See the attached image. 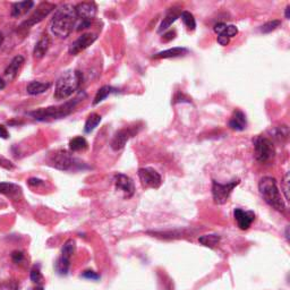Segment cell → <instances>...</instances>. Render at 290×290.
Segmentation results:
<instances>
[{"instance_id": "1", "label": "cell", "mask_w": 290, "mask_h": 290, "mask_svg": "<svg viewBox=\"0 0 290 290\" xmlns=\"http://www.w3.org/2000/svg\"><path fill=\"white\" fill-rule=\"evenodd\" d=\"M77 17L75 13V6L71 3H65L56 10L54 18L51 20L52 34L60 39H66L72 33L73 28L76 26Z\"/></svg>"}, {"instance_id": "2", "label": "cell", "mask_w": 290, "mask_h": 290, "mask_svg": "<svg viewBox=\"0 0 290 290\" xmlns=\"http://www.w3.org/2000/svg\"><path fill=\"white\" fill-rule=\"evenodd\" d=\"M259 191L261 195L263 196L264 201L273 209L279 212H284L286 210V204L279 189H278L276 178L270 177V176L261 178L259 182Z\"/></svg>"}, {"instance_id": "3", "label": "cell", "mask_w": 290, "mask_h": 290, "mask_svg": "<svg viewBox=\"0 0 290 290\" xmlns=\"http://www.w3.org/2000/svg\"><path fill=\"white\" fill-rule=\"evenodd\" d=\"M82 84V74L77 71H67L56 82L55 99L65 100L73 96Z\"/></svg>"}, {"instance_id": "4", "label": "cell", "mask_w": 290, "mask_h": 290, "mask_svg": "<svg viewBox=\"0 0 290 290\" xmlns=\"http://www.w3.org/2000/svg\"><path fill=\"white\" fill-rule=\"evenodd\" d=\"M81 101L80 97H76L74 100H71L66 102V103L56 105V107H49L34 110V111L28 112V116L33 117L34 119L43 121L47 119H60L68 115H71L73 110L75 109L76 104Z\"/></svg>"}, {"instance_id": "5", "label": "cell", "mask_w": 290, "mask_h": 290, "mask_svg": "<svg viewBox=\"0 0 290 290\" xmlns=\"http://www.w3.org/2000/svg\"><path fill=\"white\" fill-rule=\"evenodd\" d=\"M97 11V7L96 2H80L75 6V13L77 17L76 30L83 31L91 26L93 18L96 17Z\"/></svg>"}, {"instance_id": "6", "label": "cell", "mask_w": 290, "mask_h": 290, "mask_svg": "<svg viewBox=\"0 0 290 290\" xmlns=\"http://www.w3.org/2000/svg\"><path fill=\"white\" fill-rule=\"evenodd\" d=\"M255 159L261 163L270 162L276 155L275 145L265 136H257L254 141Z\"/></svg>"}, {"instance_id": "7", "label": "cell", "mask_w": 290, "mask_h": 290, "mask_svg": "<svg viewBox=\"0 0 290 290\" xmlns=\"http://www.w3.org/2000/svg\"><path fill=\"white\" fill-rule=\"evenodd\" d=\"M239 179H234L227 184H221L216 181L212 182V197L213 201L218 205H222L226 204L229 199L232 191L235 190L236 186L239 185Z\"/></svg>"}, {"instance_id": "8", "label": "cell", "mask_w": 290, "mask_h": 290, "mask_svg": "<svg viewBox=\"0 0 290 290\" xmlns=\"http://www.w3.org/2000/svg\"><path fill=\"white\" fill-rule=\"evenodd\" d=\"M76 251L75 240L68 239L61 248V255L55 263V269L60 276H67L71 269V259Z\"/></svg>"}, {"instance_id": "9", "label": "cell", "mask_w": 290, "mask_h": 290, "mask_svg": "<svg viewBox=\"0 0 290 290\" xmlns=\"http://www.w3.org/2000/svg\"><path fill=\"white\" fill-rule=\"evenodd\" d=\"M56 5L55 3H51V2H41L40 5L38 6V8L34 10V13L31 15L30 18H27L25 22L22 23V25L19 27L20 28H30L31 26L35 25V24L40 23L41 20H43L44 18L47 17V16L51 13L52 10H55Z\"/></svg>"}, {"instance_id": "10", "label": "cell", "mask_w": 290, "mask_h": 290, "mask_svg": "<svg viewBox=\"0 0 290 290\" xmlns=\"http://www.w3.org/2000/svg\"><path fill=\"white\" fill-rule=\"evenodd\" d=\"M138 177H140L142 186L146 187V189L157 190L162 184V178L160 174L153 168H150V167L138 169Z\"/></svg>"}, {"instance_id": "11", "label": "cell", "mask_w": 290, "mask_h": 290, "mask_svg": "<svg viewBox=\"0 0 290 290\" xmlns=\"http://www.w3.org/2000/svg\"><path fill=\"white\" fill-rule=\"evenodd\" d=\"M213 30L216 34H218V43L220 46L226 47L229 44L230 39L234 38L238 34V28L235 25H227L226 23H216Z\"/></svg>"}, {"instance_id": "12", "label": "cell", "mask_w": 290, "mask_h": 290, "mask_svg": "<svg viewBox=\"0 0 290 290\" xmlns=\"http://www.w3.org/2000/svg\"><path fill=\"white\" fill-rule=\"evenodd\" d=\"M76 165H80V163H76V159L73 158L72 154H69L67 151H58L52 158V166L61 171L72 170Z\"/></svg>"}, {"instance_id": "13", "label": "cell", "mask_w": 290, "mask_h": 290, "mask_svg": "<svg viewBox=\"0 0 290 290\" xmlns=\"http://www.w3.org/2000/svg\"><path fill=\"white\" fill-rule=\"evenodd\" d=\"M97 36L95 33L82 34L79 39H76L74 42L69 46V49H68L69 55H72V56L79 55L80 52L85 50V49L89 48L91 44H93V42L97 40Z\"/></svg>"}, {"instance_id": "14", "label": "cell", "mask_w": 290, "mask_h": 290, "mask_svg": "<svg viewBox=\"0 0 290 290\" xmlns=\"http://www.w3.org/2000/svg\"><path fill=\"white\" fill-rule=\"evenodd\" d=\"M115 185L116 190L124 193L125 198H130L135 194V185H134V182L132 181V178L124 174L115 175Z\"/></svg>"}, {"instance_id": "15", "label": "cell", "mask_w": 290, "mask_h": 290, "mask_svg": "<svg viewBox=\"0 0 290 290\" xmlns=\"http://www.w3.org/2000/svg\"><path fill=\"white\" fill-rule=\"evenodd\" d=\"M135 133L136 130L132 128L120 129L119 132L116 133V135L113 136L110 146H111V149L113 151H120L121 149H124V146L126 145V143H127L129 138L135 135Z\"/></svg>"}, {"instance_id": "16", "label": "cell", "mask_w": 290, "mask_h": 290, "mask_svg": "<svg viewBox=\"0 0 290 290\" xmlns=\"http://www.w3.org/2000/svg\"><path fill=\"white\" fill-rule=\"evenodd\" d=\"M235 220L238 224L239 229L247 230L252 226V223L255 220V213L253 211H244L243 209H235L234 210Z\"/></svg>"}, {"instance_id": "17", "label": "cell", "mask_w": 290, "mask_h": 290, "mask_svg": "<svg viewBox=\"0 0 290 290\" xmlns=\"http://www.w3.org/2000/svg\"><path fill=\"white\" fill-rule=\"evenodd\" d=\"M181 14H182L181 7L174 6V7L169 8V9L167 10L165 18H163L161 24H160V25H159L158 33H162L163 31L168 30V28L171 26V24L175 23L176 20L178 19V17H181Z\"/></svg>"}, {"instance_id": "18", "label": "cell", "mask_w": 290, "mask_h": 290, "mask_svg": "<svg viewBox=\"0 0 290 290\" xmlns=\"http://www.w3.org/2000/svg\"><path fill=\"white\" fill-rule=\"evenodd\" d=\"M24 61H25V59H24L23 56L18 55L14 57L13 60L10 61V64L8 65L7 68L5 69V77L8 81L11 82L17 77L19 69L23 67Z\"/></svg>"}, {"instance_id": "19", "label": "cell", "mask_w": 290, "mask_h": 290, "mask_svg": "<svg viewBox=\"0 0 290 290\" xmlns=\"http://www.w3.org/2000/svg\"><path fill=\"white\" fill-rule=\"evenodd\" d=\"M229 127L232 130H236V132H242V130L246 129L247 127V118L246 115L240 110H236V111L232 113V116L229 120Z\"/></svg>"}, {"instance_id": "20", "label": "cell", "mask_w": 290, "mask_h": 290, "mask_svg": "<svg viewBox=\"0 0 290 290\" xmlns=\"http://www.w3.org/2000/svg\"><path fill=\"white\" fill-rule=\"evenodd\" d=\"M50 46H51L50 36H49L48 34H43L42 38L38 41V43H36L35 47H34V50H33L34 58H36V59L43 58L44 55H46L48 52Z\"/></svg>"}, {"instance_id": "21", "label": "cell", "mask_w": 290, "mask_h": 290, "mask_svg": "<svg viewBox=\"0 0 290 290\" xmlns=\"http://www.w3.org/2000/svg\"><path fill=\"white\" fill-rule=\"evenodd\" d=\"M189 54V49L182 48V47H176L168 49V50L158 52L152 56L153 59H167V58H177V57H183Z\"/></svg>"}, {"instance_id": "22", "label": "cell", "mask_w": 290, "mask_h": 290, "mask_svg": "<svg viewBox=\"0 0 290 290\" xmlns=\"http://www.w3.org/2000/svg\"><path fill=\"white\" fill-rule=\"evenodd\" d=\"M0 194L6 195L10 198L18 199L22 195V189L13 183H0Z\"/></svg>"}, {"instance_id": "23", "label": "cell", "mask_w": 290, "mask_h": 290, "mask_svg": "<svg viewBox=\"0 0 290 290\" xmlns=\"http://www.w3.org/2000/svg\"><path fill=\"white\" fill-rule=\"evenodd\" d=\"M34 6L33 1H20V2H15L11 6V11L10 15L11 17H20V16H24L28 13V10L32 9Z\"/></svg>"}, {"instance_id": "24", "label": "cell", "mask_w": 290, "mask_h": 290, "mask_svg": "<svg viewBox=\"0 0 290 290\" xmlns=\"http://www.w3.org/2000/svg\"><path fill=\"white\" fill-rule=\"evenodd\" d=\"M50 88H51V83H49V82L43 83V82L32 81L26 87V91L30 96H39V95H42V93L44 92H47Z\"/></svg>"}, {"instance_id": "25", "label": "cell", "mask_w": 290, "mask_h": 290, "mask_svg": "<svg viewBox=\"0 0 290 290\" xmlns=\"http://www.w3.org/2000/svg\"><path fill=\"white\" fill-rule=\"evenodd\" d=\"M112 93H117V89L110 87V85H104V87L100 88L99 90H97V95L95 97V100H93V105L99 104L100 102H102L104 99H107V97L110 95H112Z\"/></svg>"}, {"instance_id": "26", "label": "cell", "mask_w": 290, "mask_h": 290, "mask_svg": "<svg viewBox=\"0 0 290 290\" xmlns=\"http://www.w3.org/2000/svg\"><path fill=\"white\" fill-rule=\"evenodd\" d=\"M102 117L99 115V113H96V112H92L91 115L88 117L87 121H85V125H84V132L87 134L92 133L93 130H95L97 125L101 122Z\"/></svg>"}, {"instance_id": "27", "label": "cell", "mask_w": 290, "mask_h": 290, "mask_svg": "<svg viewBox=\"0 0 290 290\" xmlns=\"http://www.w3.org/2000/svg\"><path fill=\"white\" fill-rule=\"evenodd\" d=\"M221 237L216 234H210V235H203L198 238V242L201 245L209 248H214L216 245L219 244Z\"/></svg>"}, {"instance_id": "28", "label": "cell", "mask_w": 290, "mask_h": 290, "mask_svg": "<svg viewBox=\"0 0 290 290\" xmlns=\"http://www.w3.org/2000/svg\"><path fill=\"white\" fill-rule=\"evenodd\" d=\"M88 146H89V144H88L87 140H85V138L82 137V136L74 137V138H72L71 141H69V149H71V151H73V152L84 151V150L88 149Z\"/></svg>"}, {"instance_id": "29", "label": "cell", "mask_w": 290, "mask_h": 290, "mask_svg": "<svg viewBox=\"0 0 290 290\" xmlns=\"http://www.w3.org/2000/svg\"><path fill=\"white\" fill-rule=\"evenodd\" d=\"M181 18H182L184 24H185L186 27L189 28L190 31H194L195 30V28H196V20L194 18L193 14L190 13V11H187V10H184V11H182V14H181Z\"/></svg>"}, {"instance_id": "30", "label": "cell", "mask_w": 290, "mask_h": 290, "mask_svg": "<svg viewBox=\"0 0 290 290\" xmlns=\"http://www.w3.org/2000/svg\"><path fill=\"white\" fill-rule=\"evenodd\" d=\"M280 25H281V22H280V20L275 19V20H270V22H268V23L263 24V25L261 26V27L259 28V30H260L261 33L267 34V33H271L272 31L277 30V28L279 27Z\"/></svg>"}, {"instance_id": "31", "label": "cell", "mask_w": 290, "mask_h": 290, "mask_svg": "<svg viewBox=\"0 0 290 290\" xmlns=\"http://www.w3.org/2000/svg\"><path fill=\"white\" fill-rule=\"evenodd\" d=\"M31 280L33 281V283L36 286H42L43 284V276L42 273H41L40 270V265H34L33 268H32L31 270Z\"/></svg>"}, {"instance_id": "32", "label": "cell", "mask_w": 290, "mask_h": 290, "mask_svg": "<svg viewBox=\"0 0 290 290\" xmlns=\"http://www.w3.org/2000/svg\"><path fill=\"white\" fill-rule=\"evenodd\" d=\"M19 284L16 280L0 281V290H18Z\"/></svg>"}, {"instance_id": "33", "label": "cell", "mask_w": 290, "mask_h": 290, "mask_svg": "<svg viewBox=\"0 0 290 290\" xmlns=\"http://www.w3.org/2000/svg\"><path fill=\"white\" fill-rule=\"evenodd\" d=\"M281 190L284 192L285 198L289 201V173L285 175L283 182H281Z\"/></svg>"}, {"instance_id": "34", "label": "cell", "mask_w": 290, "mask_h": 290, "mask_svg": "<svg viewBox=\"0 0 290 290\" xmlns=\"http://www.w3.org/2000/svg\"><path fill=\"white\" fill-rule=\"evenodd\" d=\"M11 260H13V262L15 264H23L25 262V255H24L23 252L15 251L13 252V254H11Z\"/></svg>"}, {"instance_id": "35", "label": "cell", "mask_w": 290, "mask_h": 290, "mask_svg": "<svg viewBox=\"0 0 290 290\" xmlns=\"http://www.w3.org/2000/svg\"><path fill=\"white\" fill-rule=\"evenodd\" d=\"M81 277L85 278V279H91V280H99V279H100V276L97 275V272L91 271V270L84 271L83 273H82V276H81Z\"/></svg>"}, {"instance_id": "36", "label": "cell", "mask_w": 290, "mask_h": 290, "mask_svg": "<svg viewBox=\"0 0 290 290\" xmlns=\"http://www.w3.org/2000/svg\"><path fill=\"white\" fill-rule=\"evenodd\" d=\"M175 36H176V32L175 31H169L168 33L163 34L162 41H163V42H169V41L175 39Z\"/></svg>"}, {"instance_id": "37", "label": "cell", "mask_w": 290, "mask_h": 290, "mask_svg": "<svg viewBox=\"0 0 290 290\" xmlns=\"http://www.w3.org/2000/svg\"><path fill=\"white\" fill-rule=\"evenodd\" d=\"M0 138H3V140L9 138V133L3 125H0Z\"/></svg>"}, {"instance_id": "38", "label": "cell", "mask_w": 290, "mask_h": 290, "mask_svg": "<svg viewBox=\"0 0 290 290\" xmlns=\"http://www.w3.org/2000/svg\"><path fill=\"white\" fill-rule=\"evenodd\" d=\"M44 182L41 181L39 178H30L28 179V185L30 186H39V185H43Z\"/></svg>"}, {"instance_id": "39", "label": "cell", "mask_w": 290, "mask_h": 290, "mask_svg": "<svg viewBox=\"0 0 290 290\" xmlns=\"http://www.w3.org/2000/svg\"><path fill=\"white\" fill-rule=\"evenodd\" d=\"M0 166L5 167L6 169H13L14 168L13 163H11L10 161L6 160V159H3V158H1V160H0Z\"/></svg>"}, {"instance_id": "40", "label": "cell", "mask_w": 290, "mask_h": 290, "mask_svg": "<svg viewBox=\"0 0 290 290\" xmlns=\"http://www.w3.org/2000/svg\"><path fill=\"white\" fill-rule=\"evenodd\" d=\"M6 88V81L2 79V77H0V91Z\"/></svg>"}, {"instance_id": "41", "label": "cell", "mask_w": 290, "mask_h": 290, "mask_svg": "<svg viewBox=\"0 0 290 290\" xmlns=\"http://www.w3.org/2000/svg\"><path fill=\"white\" fill-rule=\"evenodd\" d=\"M286 18L287 19L290 18V6L289 5L286 7Z\"/></svg>"}, {"instance_id": "42", "label": "cell", "mask_w": 290, "mask_h": 290, "mask_svg": "<svg viewBox=\"0 0 290 290\" xmlns=\"http://www.w3.org/2000/svg\"><path fill=\"white\" fill-rule=\"evenodd\" d=\"M32 290H44V289H43V286H36V287Z\"/></svg>"}, {"instance_id": "43", "label": "cell", "mask_w": 290, "mask_h": 290, "mask_svg": "<svg viewBox=\"0 0 290 290\" xmlns=\"http://www.w3.org/2000/svg\"><path fill=\"white\" fill-rule=\"evenodd\" d=\"M2 42H3V35H2L1 32H0V47H1Z\"/></svg>"}]
</instances>
